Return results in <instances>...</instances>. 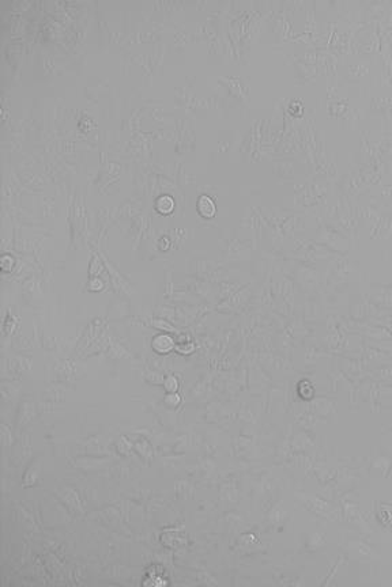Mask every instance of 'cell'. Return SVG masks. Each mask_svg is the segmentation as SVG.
Masks as SVG:
<instances>
[{
    "label": "cell",
    "mask_w": 392,
    "mask_h": 587,
    "mask_svg": "<svg viewBox=\"0 0 392 587\" xmlns=\"http://www.w3.org/2000/svg\"><path fill=\"white\" fill-rule=\"evenodd\" d=\"M197 211L199 213L204 216V218H211L215 213V204L211 197L208 196H202L199 201H197Z\"/></svg>",
    "instance_id": "obj_3"
},
{
    "label": "cell",
    "mask_w": 392,
    "mask_h": 587,
    "mask_svg": "<svg viewBox=\"0 0 392 587\" xmlns=\"http://www.w3.org/2000/svg\"><path fill=\"white\" fill-rule=\"evenodd\" d=\"M151 345H153L154 351L164 355V353H169L173 348H176V341L172 339L169 334L162 333V334H158L154 337Z\"/></svg>",
    "instance_id": "obj_1"
},
{
    "label": "cell",
    "mask_w": 392,
    "mask_h": 587,
    "mask_svg": "<svg viewBox=\"0 0 392 587\" xmlns=\"http://www.w3.org/2000/svg\"><path fill=\"white\" fill-rule=\"evenodd\" d=\"M176 348L181 353H191L195 350V344L190 339V336H180L177 339V343H176Z\"/></svg>",
    "instance_id": "obj_5"
},
{
    "label": "cell",
    "mask_w": 392,
    "mask_h": 587,
    "mask_svg": "<svg viewBox=\"0 0 392 587\" xmlns=\"http://www.w3.org/2000/svg\"><path fill=\"white\" fill-rule=\"evenodd\" d=\"M164 386H165L166 392H168V393H174V392H177V390H178V381H177V378H176V376H169L165 379V383H164Z\"/></svg>",
    "instance_id": "obj_7"
},
{
    "label": "cell",
    "mask_w": 392,
    "mask_h": 587,
    "mask_svg": "<svg viewBox=\"0 0 392 587\" xmlns=\"http://www.w3.org/2000/svg\"><path fill=\"white\" fill-rule=\"evenodd\" d=\"M161 541H162V544L165 545V546L172 548V549H178L180 546H183V545L185 544V539H184L183 533L178 532L176 529L165 530L164 534H162V537H161Z\"/></svg>",
    "instance_id": "obj_2"
},
{
    "label": "cell",
    "mask_w": 392,
    "mask_h": 587,
    "mask_svg": "<svg viewBox=\"0 0 392 587\" xmlns=\"http://www.w3.org/2000/svg\"><path fill=\"white\" fill-rule=\"evenodd\" d=\"M165 404L169 408H177L181 404V396L174 392V393H168L165 396Z\"/></svg>",
    "instance_id": "obj_6"
},
{
    "label": "cell",
    "mask_w": 392,
    "mask_h": 587,
    "mask_svg": "<svg viewBox=\"0 0 392 587\" xmlns=\"http://www.w3.org/2000/svg\"><path fill=\"white\" fill-rule=\"evenodd\" d=\"M157 210H158L161 213H169V212L173 211V207H174V201H173V199H172L171 196H168V194H164V196H161L158 200H157Z\"/></svg>",
    "instance_id": "obj_4"
}]
</instances>
